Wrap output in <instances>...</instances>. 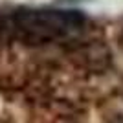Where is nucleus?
I'll list each match as a JSON object with an SVG mask.
<instances>
[{
  "label": "nucleus",
  "mask_w": 123,
  "mask_h": 123,
  "mask_svg": "<svg viewBox=\"0 0 123 123\" xmlns=\"http://www.w3.org/2000/svg\"><path fill=\"white\" fill-rule=\"evenodd\" d=\"M86 18L72 9L20 7L13 13V26L26 42H51L66 39L83 30Z\"/></svg>",
  "instance_id": "obj_1"
}]
</instances>
